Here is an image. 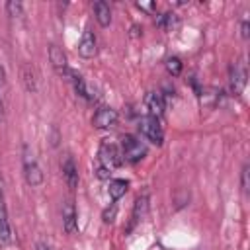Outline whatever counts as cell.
Wrapping results in <instances>:
<instances>
[{
  "label": "cell",
  "instance_id": "obj_1",
  "mask_svg": "<svg viewBox=\"0 0 250 250\" xmlns=\"http://www.w3.org/2000/svg\"><path fill=\"white\" fill-rule=\"evenodd\" d=\"M121 156H123V160H127L131 164H137L146 156V146L137 137L125 135L121 139Z\"/></svg>",
  "mask_w": 250,
  "mask_h": 250
},
{
  "label": "cell",
  "instance_id": "obj_2",
  "mask_svg": "<svg viewBox=\"0 0 250 250\" xmlns=\"http://www.w3.org/2000/svg\"><path fill=\"white\" fill-rule=\"evenodd\" d=\"M98 162H100V166L107 168L109 172L115 170L117 166H121L123 156H121V150L117 148V145L105 139V141L100 145V150H98Z\"/></svg>",
  "mask_w": 250,
  "mask_h": 250
},
{
  "label": "cell",
  "instance_id": "obj_3",
  "mask_svg": "<svg viewBox=\"0 0 250 250\" xmlns=\"http://www.w3.org/2000/svg\"><path fill=\"white\" fill-rule=\"evenodd\" d=\"M23 178H25L27 186H31V188H37L45 182L43 170L37 164V160L33 158V154L29 152V146H23Z\"/></svg>",
  "mask_w": 250,
  "mask_h": 250
},
{
  "label": "cell",
  "instance_id": "obj_4",
  "mask_svg": "<svg viewBox=\"0 0 250 250\" xmlns=\"http://www.w3.org/2000/svg\"><path fill=\"white\" fill-rule=\"evenodd\" d=\"M139 131L150 143H154L156 146H162V143H164V131H162V125H160V121L156 117H150V115L141 117L139 119Z\"/></svg>",
  "mask_w": 250,
  "mask_h": 250
},
{
  "label": "cell",
  "instance_id": "obj_5",
  "mask_svg": "<svg viewBox=\"0 0 250 250\" xmlns=\"http://www.w3.org/2000/svg\"><path fill=\"white\" fill-rule=\"evenodd\" d=\"M246 78H248V72H246V64L242 61H236L230 64V72H229V82H230V92L234 96H240L242 90L246 88Z\"/></svg>",
  "mask_w": 250,
  "mask_h": 250
},
{
  "label": "cell",
  "instance_id": "obj_6",
  "mask_svg": "<svg viewBox=\"0 0 250 250\" xmlns=\"http://www.w3.org/2000/svg\"><path fill=\"white\" fill-rule=\"evenodd\" d=\"M0 242L2 244H12L14 234L10 229V221L6 215V205H4V180L0 178Z\"/></svg>",
  "mask_w": 250,
  "mask_h": 250
},
{
  "label": "cell",
  "instance_id": "obj_7",
  "mask_svg": "<svg viewBox=\"0 0 250 250\" xmlns=\"http://www.w3.org/2000/svg\"><path fill=\"white\" fill-rule=\"evenodd\" d=\"M117 119H119V115L113 107H100L92 117V125L96 129H109L117 123Z\"/></svg>",
  "mask_w": 250,
  "mask_h": 250
},
{
  "label": "cell",
  "instance_id": "obj_8",
  "mask_svg": "<svg viewBox=\"0 0 250 250\" xmlns=\"http://www.w3.org/2000/svg\"><path fill=\"white\" fill-rule=\"evenodd\" d=\"M61 170H62V178H64L66 186H68L70 189H74V188L78 186V166H76L74 158L66 154V156L62 158V162H61Z\"/></svg>",
  "mask_w": 250,
  "mask_h": 250
},
{
  "label": "cell",
  "instance_id": "obj_9",
  "mask_svg": "<svg viewBox=\"0 0 250 250\" xmlns=\"http://www.w3.org/2000/svg\"><path fill=\"white\" fill-rule=\"evenodd\" d=\"M98 53V41H96V35L92 31H84L82 33V39L78 43V55L82 59H92L94 55Z\"/></svg>",
  "mask_w": 250,
  "mask_h": 250
},
{
  "label": "cell",
  "instance_id": "obj_10",
  "mask_svg": "<svg viewBox=\"0 0 250 250\" xmlns=\"http://www.w3.org/2000/svg\"><path fill=\"white\" fill-rule=\"evenodd\" d=\"M49 61H51L53 68H55L59 74H66V72H68L66 55H64V51H62L59 45H55V43L49 45Z\"/></svg>",
  "mask_w": 250,
  "mask_h": 250
},
{
  "label": "cell",
  "instance_id": "obj_11",
  "mask_svg": "<svg viewBox=\"0 0 250 250\" xmlns=\"http://www.w3.org/2000/svg\"><path fill=\"white\" fill-rule=\"evenodd\" d=\"M145 105H146L150 117L160 119V117L164 115V100H162L160 92H148V94L145 96Z\"/></svg>",
  "mask_w": 250,
  "mask_h": 250
},
{
  "label": "cell",
  "instance_id": "obj_12",
  "mask_svg": "<svg viewBox=\"0 0 250 250\" xmlns=\"http://www.w3.org/2000/svg\"><path fill=\"white\" fill-rule=\"evenodd\" d=\"M78 227V219H76V207L72 201H66L62 205V229L66 234H74Z\"/></svg>",
  "mask_w": 250,
  "mask_h": 250
},
{
  "label": "cell",
  "instance_id": "obj_13",
  "mask_svg": "<svg viewBox=\"0 0 250 250\" xmlns=\"http://www.w3.org/2000/svg\"><path fill=\"white\" fill-rule=\"evenodd\" d=\"M94 14H96V20L102 27H107L111 23V10H109V4L104 2V0H98L94 4Z\"/></svg>",
  "mask_w": 250,
  "mask_h": 250
},
{
  "label": "cell",
  "instance_id": "obj_14",
  "mask_svg": "<svg viewBox=\"0 0 250 250\" xmlns=\"http://www.w3.org/2000/svg\"><path fill=\"white\" fill-rule=\"evenodd\" d=\"M127 189H129V182L123 180V178H115V180L109 182L107 193H109V197H111L113 201H117V199H121V197L127 193Z\"/></svg>",
  "mask_w": 250,
  "mask_h": 250
},
{
  "label": "cell",
  "instance_id": "obj_15",
  "mask_svg": "<svg viewBox=\"0 0 250 250\" xmlns=\"http://www.w3.org/2000/svg\"><path fill=\"white\" fill-rule=\"evenodd\" d=\"M154 23H156L160 29H164V31H172V29L180 23V20H178V16H176L174 12H164V14L156 16Z\"/></svg>",
  "mask_w": 250,
  "mask_h": 250
},
{
  "label": "cell",
  "instance_id": "obj_16",
  "mask_svg": "<svg viewBox=\"0 0 250 250\" xmlns=\"http://www.w3.org/2000/svg\"><path fill=\"white\" fill-rule=\"evenodd\" d=\"M146 209H148V197H146V195H139V197L135 199V207H133V221H131V225L139 223V221L146 215Z\"/></svg>",
  "mask_w": 250,
  "mask_h": 250
},
{
  "label": "cell",
  "instance_id": "obj_17",
  "mask_svg": "<svg viewBox=\"0 0 250 250\" xmlns=\"http://www.w3.org/2000/svg\"><path fill=\"white\" fill-rule=\"evenodd\" d=\"M21 76H23V86L27 92H35L37 90V74L33 70V66L25 64L23 70H21Z\"/></svg>",
  "mask_w": 250,
  "mask_h": 250
},
{
  "label": "cell",
  "instance_id": "obj_18",
  "mask_svg": "<svg viewBox=\"0 0 250 250\" xmlns=\"http://www.w3.org/2000/svg\"><path fill=\"white\" fill-rule=\"evenodd\" d=\"M164 66H166L170 76H180L182 74V61H180V57H168Z\"/></svg>",
  "mask_w": 250,
  "mask_h": 250
},
{
  "label": "cell",
  "instance_id": "obj_19",
  "mask_svg": "<svg viewBox=\"0 0 250 250\" xmlns=\"http://www.w3.org/2000/svg\"><path fill=\"white\" fill-rule=\"evenodd\" d=\"M6 12H8V16L18 18V16L23 14V6H21V2H18V0H10V2H6Z\"/></svg>",
  "mask_w": 250,
  "mask_h": 250
},
{
  "label": "cell",
  "instance_id": "obj_20",
  "mask_svg": "<svg viewBox=\"0 0 250 250\" xmlns=\"http://www.w3.org/2000/svg\"><path fill=\"white\" fill-rule=\"evenodd\" d=\"M250 168H248V164H244L242 166V174H240V188H242V191L244 193H248V189H250Z\"/></svg>",
  "mask_w": 250,
  "mask_h": 250
},
{
  "label": "cell",
  "instance_id": "obj_21",
  "mask_svg": "<svg viewBox=\"0 0 250 250\" xmlns=\"http://www.w3.org/2000/svg\"><path fill=\"white\" fill-rule=\"evenodd\" d=\"M115 217H117V207H115V205L107 207V209L102 213V219H104V223H113V221H115Z\"/></svg>",
  "mask_w": 250,
  "mask_h": 250
},
{
  "label": "cell",
  "instance_id": "obj_22",
  "mask_svg": "<svg viewBox=\"0 0 250 250\" xmlns=\"http://www.w3.org/2000/svg\"><path fill=\"white\" fill-rule=\"evenodd\" d=\"M137 8L145 10V12H154L156 10V2H137Z\"/></svg>",
  "mask_w": 250,
  "mask_h": 250
},
{
  "label": "cell",
  "instance_id": "obj_23",
  "mask_svg": "<svg viewBox=\"0 0 250 250\" xmlns=\"http://www.w3.org/2000/svg\"><path fill=\"white\" fill-rule=\"evenodd\" d=\"M240 35H242V39H248V37H250V25H248V20H242Z\"/></svg>",
  "mask_w": 250,
  "mask_h": 250
},
{
  "label": "cell",
  "instance_id": "obj_24",
  "mask_svg": "<svg viewBox=\"0 0 250 250\" xmlns=\"http://www.w3.org/2000/svg\"><path fill=\"white\" fill-rule=\"evenodd\" d=\"M109 174H111V172H109L107 168H104V166H100V164H98V168H96V176H98L100 180H105V178H109Z\"/></svg>",
  "mask_w": 250,
  "mask_h": 250
},
{
  "label": "cell",
  "instance_id": "obj_25",
  "mask_svg": "<svg viewBox=\"0 0 250 250\" xmlns=\"http://www.w3.org/2000/svg\"><path fill=\"white\" fill-rule=\"evenodd\" d=\"M4 82H6V70H4V66H2V62H0V88L4 86Z\"/></svg>",
  "mask_w": 250,
  "mask_h": 250
},
{
  "label": "cell",
  "instance_id": "obj_26",
  "mask_svg": "<svg viewBox=\"0 0 250 250\" xmlns=\"http://www.w3.org/2000/svg\"><path fill=\"white\" fill-rule=\"evenodd\" d=\"M37 250H51V246L45 242H37Z\"/></svg>",
  "mask_w": 250,
  "mask_h": 250
},
{
  "label": "cell",
  "instance_id": "obj_27",
  "mask_svg": "<svg viewBox=\"0 0 250 250\" xmlns=\"http://www.w3.org/2000/svg\"><path fill=\"white\" fill-rule=\"evenodd\" d=\"M4 119V102H2V96H0V123Z\"/></svg>",
  "mask_w": 250,
  "mask_h": 250
}]
</instances>
